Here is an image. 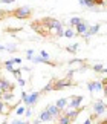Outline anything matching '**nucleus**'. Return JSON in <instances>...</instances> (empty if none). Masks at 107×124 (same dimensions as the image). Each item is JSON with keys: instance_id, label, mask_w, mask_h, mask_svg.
Segmentation results:
<instances>
[{"instance_id": "1", "label": "nucleus", "mask_w": 107, "mask_h": 124, "mask_svg": "<svg viewBox=\"0 0 107 124\" xmlns=\"http://www.w3.org/2000/svg\"><path fill=\"white\" fill-rule=\"evenodd\" d=\"M11 16H14L15 18H20V20H26L32 16V9L29 6H20L17 9H14V11H9Z\"/></svg>"}, {"instance_id": "2", "label": "nucleus", "mask_w": 107, "mask_h": 124, "mask_svg": "<svg viewBox=\"0 0 107 124\" xmlns=\"http://www.w3.org/2000/svg\"><path fill=\"white\" fill-rule=\"evenodd\" d=\"M31 28H32L34 31H37L40 35H43V37H49V28L43 25L41 20H35V22H32V23H31Z\"/></svg>"}, {"instance_id": "3", "label": "nucleus", "mask_w": 107, "mask_h": 124, "mask_svg": "<svg viewBox=\"0 0 107 124\" xmlns=\"http://www.w3.org/2000/svg\"><path fill=\"white\" fill-rule=\"evenodd\" d=\"M67 86H69V87H74V81L70 80V77H66L63 80H55L54 90H63V89H66Z\"/></svg>"}, {"instance_id": "4", "label": "nucleus", "mask_w": 107, "mask_h": 124, "mask_svg": "<svg viewBox=\"0 0 107 124\" xmlns=\"http://www.w3.org/2000/svg\"><path fill=\"white\" fill-rule=\"evenodd\" d=\"M106 112H107L106 103L103 101V100H96V101L93 103V113L96 116H99V115H104Z\"/></svg>"}, {"instance_id": "5", "label": "nucleus", "mask_w": 107, "mask_h": 124, "mask_svg": "<svg viewBox=\"0 0 107 124\" xmlns=\"http://www.w3.org/2000/svg\"><path fill=\"white\" fill-rule=\"evenodd\" d=\"M40 95H41L40 92H31V93H28V97H26V100L23 103L31 107V106H34V104L38 101V97H40Z\"/></svg>"}, {"instance_id": "6", "label": "nucleus", "mask_w": 107, "mask_h": 124, "mask_svg": "<svg viewBox=\"0 0 107 124\" xmlns=\"http://www.w3.org/2000/svg\"><path fill=\"white\" fill-rule=\"evenodd\" d=\"M63 34H64V28H63V25H58V26H52L49 28V37H63Z\"/></svg>"}, {"instance_id": "7", "label": "nucleus", "mask_w": 107, "mask_h": 124, "mask_svg": "<svg viewBox=\"0 0 107 124\" xmlns=\"http://www.w3.org/2000/svg\"><path fill=\"white\" fill-rule=\"evenodd\" d=\"M41 20V23L45 26H47V28H52V26H58V25H61V22L60 20H57V18H54V17H43V18H40Z\"/></svg>"}, {"instance_id": "8", "label": "nucleus", "mask_w": 107, "mask_h": 124, "mask_svg": "<svg viewBox=\"0 0 107 124\" xmlns=\"http://www.w3.org/2000/svg\"><path fill=\"white\" fill-rule=\"evenodd\" d=\"M81 112H83V107H76L75 110H66V109H63V113H64L66 116H69L70 120H72V123L76 120V116H78Z\"/></svg>"}, {"instance_id": "9", "label": "nucleus", "mask_w": 107, "mask_h": 124, "mask_svg": "<svg viewBox=\"0 0 107 124\" xmlns=\"http://www.w3.org/2000/svg\"><path fill=\"white\" fill-rule=\"evenodd\" d=\"M75 29H76V32H75L76 35H80V34L83 35V34H84V32H86L87 29H89V25H87V23H86L84 20H81V22L78 23V25L75 26Z\"/></svg>"}, {"instance_id": "10", "label": "nucleus", "mask_w": 107, "mask_h": 124, "mask_svg": "<svg viewBox=\"0 0 107 124\" xmlns=\"http://www.w3.org/2000/svg\"><path fill=\"white\" fill-rule=\"evenodd\" d=\"M81 103H83V97H81V95H75V97H72V100H70L69 107L76 109V107H80V106H81Z\"/></svg>"}, {"instance_id": "11", "label": "nucleus", "mask_w": 107, "mask_h": 124, "mask_svg": "<svg viewBox=\"0 0 107 124\" xmlns=\"http://www.w3.org/2000/svg\"><path fill=\"white\" fill-rule=\"evenodd\" d=\"M87 89H89V92H96V90H103V86H101V81H89L87 84Z\"/></svg>"}, {"instance_id": "12", "label": "nucleus", "mask_w": 107, "mask_h": 124, "mask_svg": "<svg viewBox=\"0 0 107 124\" xmlns=\"http://www.w3.org/2000/svg\"><path fill=\"white\" fill-rule=\"evenodd\" d=\"M47 110H49V113L52 115L54 120H55V118H58V116L61 115V112H63L61 109H58V107L55 106V104H51V106H47Z\"/></svg>"}, {"instance_id": "13", "label": "nucleus", "mask_w": 107, "mask_h": 124, "mask_svg": "<svg viewBox=\"0 0 107 124\" xmlns=\"http://www.w3.org/2000/svg\"><path fill=\"white\" fill-rule=\"evenodd\" d=\"M0 89H2L3 92H6V90H12L14 84H11L6 78H0Z\"/></svg>"}, {"instance_id": "14", "label": "nucleus", "mask_w": 107, "mask_h": 124, "mask_svg": "<svg viewBox=\"0 0 107 124\" xmlns=\"http://www.w3.org/2000/svg\"><path fill=\"white\" fill-rule=\"evenodd\" d=\"M0 100L5 103H9V101H12L14 100V93H12V90H6V92H3L2 93V97H0Z\"/></svg>"}, {"instance_id": "15", "label": "nucleus", "mask_w": 107, "mask_h": 124, "mask_svg": "<svg viewBox=\"0 0 107 124\" xmlns=\"http://www.w3.org/2000/svg\"><path fill=\"white\" fill-rule=\"evenodd\" d=\"M38 120H40L41 123L43 121H51V120H54V118H52V115H51V113H49V110H47V109H46V110H43L41 113H40V118H38Z\"/></svg>"}, {"instance_id": "16", "label": "nucleus", "mask_w": 107, "mask_h": 124, "mask_svg": "<svg viewBox=\"0 0 107 124\" xmlns=\"http://www.w3.org/2000/svg\"><path fill=\"white\" fill-rule=\"evenodd\" d=\"M55 106H57L58 109H61V110H63V109H66V106H67V98H60V100L55 103Z\"/></svg>"}, {"instance_id": "17", "label": "nucleus", "mask_w": 107, "mask_h": 124, "mask_svg": "<svg viewBox=\"0 0 107 124\" xmlns=\"http://www.w3.org/2000/svg\"><path fill=\"white\" fill-rule=\"evenodd\" d=\"M54 84H55V80H51L49 84L45 86V87H43V90H41L40 93H47V92H51V90H54Z\"/></svg>"}, {"instance_id": "18", "label": "nucleus", "mask_w": 107, "mask_h": 124, "mask_svg": "<svg viewBox=\"0 0 107 124\" xmlns=\"http://www.w3.org/2000/svg\"><path fill=\"white\" fill-rule=\"evenodd\" d=\"M80 5H81V6H86V8H92V9L96 8L92 0H80Z\"/></svg>"}, {"instance_id": "19", "label": "nucleus", "mask_w": 107, "mask_h": 124, "mask_svg": "<svg viewBox=\"0 0 107 124\" xmlns=\"http://www.w3.org/2000/svg\"><path fill=\"white\" fill-rule=\"evenodd\" d=\"M0 113H3V115H6V113H9V106L6 107V103L0 100Z\"/></svg>"}, {"instance_id": "20", "label": "nucleus", "mask_w": 107, "mask_h": 124, "mask_svg": "<svg viewBox=\"0 0 107 124\" xmlns=\"http://www.w3.org/2000/svg\"><path fill=\"white\" fill-rule=\"evenodd\" d=\"M80 22H81V18H80V17H72V18H70V22H69V28H75Z\"/></svg>"}, {"instance_id": "21", "label": "nucleus", "mask_w": 107, "mask_h": 124, "mask_svg": "<svg viewBox=\"0 0 107 124\" xmlns=\"http://www.w3.org/2000/svg\"><path fill=\"white\" fill-rule=\"evenodd\" d=\"M99 29H101V25H95V26H90L87 31H89V34H90V35H93V34H96V32H98Z\"/></svg>"}, {"instance_id": "22", "label": "nucleus", "mask_w": 107, "mask_h": 124, "mask_svg": "<svg viewBox=\"0 0 107 124\" xmlns=\"http://www.w3.org/2000/svg\"><path fill=\"white\" fill-rule=\"evenodd\" d=\"M74 35H75V32L70 29H64V34H63V37H66V39H74Z\"/></svg>"}, {"instance_id": "23", "label": "nucleus", "mask_w": 107, "mask_h": 124, "mask_svg": "<svg viewBox=\"0 0 107 124\" xmlns=\"http://www.w3.org/2000/svg\"><path fill=\"white\" fill-rule=\"evenodd\" d=\"M92 2H93V5L96 8H98V6H106V5H107V0H92Z\"/></svg>"}, {"instance_id": "24", "label": "nucleus", "mask_w": 107, "mask_h": 124, "mask_svg": "<svg viewBox=\"0 0 107 124\" xmlns=\"http://www.w3.org/2000/svg\"><path fill=\"white\" fill-rule=\"evenodd\" d=\"M76 47H78V45L75 43V45H72V46H67V47H66V51H67V52H70V54H76Z\"/></svg>"}, {"instance_id": "25", "label": "nucleus", "mask_w": 107, "mask_h": 124, "mask_svg": "<svg viewBox=\"0 0 107 124\" xmlns=\"http://www.w3.org/2000/svg\"><path fill=\"white\" fill-rule=\"evenodd\" d=\"M101 86H103V92H104L106 98H107V78H103V80H101Z\"/></svg>"}, {"instance_id": "26", "label": "nucleus", "mask_w": 107, "mask_h": 124, "mask_svg": "<svg viewBox=\"0 0 107 124\" xmlns=\"http://www.w3.org/2000/svg\"><path fill=\"white\" fill-rule=\"evenodd\" d=\"M5 68H6L8 70H11V72H12V70H14V63H12V60H8L6 63H5Z\"/></svg>"}, {"instance_id": "27", "label": "nucleus", "mask_w": 107, "mask_h": 124, "mask_svg": "<svg viewBox=\"0 0 107 124\" xmlns=\"http://www.w3.org/2000/svg\"><path fill=\"white\" fill-rule=\"evenodd\" d=\"M95 70V72H103V69H104V66L103 64H93V68H92Z\"/></svg>"}, {"instance_id": "28", "label": "nucleus", "mask_w": 107, "mask_h": 124, "mask_svg": "<svg viewBox=\"0 0 107 124\" xmlns=\"http://www.w3.org/2000/svg\"><path fill=\"white\" fill-rule=\"evenodd\" d=\"M6 16H9V11H5V9H0V22L3 20Z\"/></svg>"}, {"instance_id": "29", "label": "nucleus", "mask_w": 107, "mask_h": 124, "mask_svg": "<svg viewBox=\"0 0 107 124\" xmlns=\"http://www.w3.org/2000/svg\"><path fill=\"white\" fill-rule=\"evenodd\" d=\"M5 49L9 51V52H14V51H17L15 49V45H8V46H5Z\"/></svg>"}, {"instance_id": "30", "label": "nucleus", "mask_w": 107, "mask_h": 124, "mask_svg": "<svg viewBox=\"0 0 107 124\" xmlns=\"http://www.w3.org/2000/svg\"><path fill=\"white\" fill-rule=\"evenodd\" d=\"M12 74L15 75L17 78H20V77H22V70H20V69H14V70H12Z\"/></svg>"}, {"instance_id": "31", "label": "nucleus", "mask_w": 107, "mask_h": 124, "mask_svg": "<svg viewBox=\"0 0 107 124\" xmlns=\"http://www.w3.org/2000/svg\"><path fill=\"white\" fill-rule=\"evenodd\" d=\"M25 110H26L25 107H18V109H17V115H18V116L23 115V113H25Z\"/></svg>"}, {"instance_id": "32", "label": "nucleus", "mask_w": 107, "mask_h": 124, "mask_svg": "<svg viewBox=\"0 0 107 124\" xmlns=\"http://www.w3.org/2000/svg\"><path fill=\"white\" fill-rule=\"evenodd\" d=\"M12 124H29L28 121H22V120H14Z\"/></svg>"}, {"instance_id": "33", "label": "nucleus", "mask_w": 107, "mask_h": 124, "mask_svg": "<svg viewBox=\"0 0 107 124\" xmlns=\"http://www.w3.org/2000/svg\"><path fill=\"white\" fill-rule=\"evenodd\" d=\"M12 63L14 64H22V58H12Z\"/></svg>"}, {"instance_id": "34", "label": "nucleus", "mask_w": 107, "mask_h": 124, "mask_svg": "<svg viewBox=\"0 0 107 124\" xmlns=\"http://www.w3.org/2000/svg\"><path fill=\"white\" fill-rule=\"evenodd\" d=\"M40 55L43 57V58H46V60L49 58V55H47V52H45V51H41V52H40Z\"/></svg>"}, {"instance_id": "35", "label": "nucleus", "mask_w": 107, "mask_h": 124, "mask_svg": "<svg viewBox=\"0 0 107 124\" xmlns=\"http://www.w3.org/2000/svg\"><path fill=\"white\" fill-rule=\"evenodd\" d=\"M15 0H0V3H14Z\"/></svg>"}, {"instance_id": "36", "label": "nucleus", "mask_w": 107, "mask_h": 124, "mask_svg": "<svg viewBox=\"0 0 107 124\" xmlns=\"http://www.w3.org/2000/svg\"><path fill=\"white\" fill-rule=\"evenodd\" d=\"M83 124H93V123H92V120H90V118H87V120H86L84 123H83Z\"/></svg>"}, {"instance_id": "37", "label": "nucleus", "mask_w": 107, "mask_h": 124, "mask_svg": "<svg viewBox=\"0 0 107 124\" xmlns=\"http://www.w3.org/2000/svg\"><path fill=\"white\" fill-rule=\"evenodd\" d=\"M26 97H28V93H26V92H23V93H22V100H23V101L26 100Z\"/></svg>"}, {"instance_id": "38", "label": "nucleus", "mask_w": 107, "mask_h": 124, "mask_svg": "<svg viewBox=\"0 0 107 124\" xmlns=\"http://www.w3.org/2000/svg\"><path fill=\"white\" fill-rule=\"evenodd\" d=\"M99 124H107V116L104 118V120H103V121H99Z\"/></svg>"}, {"instance_id": "39", "label": "nucleus", "mask_w": 107, "mask_h": 124, "mask_svg": "<svg viewBox=\"0 0 107 124\" xmlns=\"http://www.w3.org/2000/svg\"><path fill=\"white\" fill-rule=\"evenodd\" d=\"M0 51H6V49H5V46H3V45H0Z\"/></svg>"}, {"instance_id": "40", "label": "nucleus", "mask_w": 107, "mask_h": 124, "mask_svg": "<svg viewBox=\"0 0 107 124\" xmlns=\"http://www.w3.org/2000/svg\"><path fill=\"white\" fill-rule=\"evenodd\" d=\"M103 74H107V68H104V69H103Z\"/></svg>"}, {"instance_id": "41", "label": "nucleus", "mask_w": 107, "mask_h": 124, "mask_svg": "<svg viewBox=\"0 0 107 124\" xmlns=\"http://www.w3.org/2000/svg\"><path fill=\"white\" fill-rule=\"evenodd\" d=\"M2 93H3V90H2V89H0V97H2Z\"/></svg>"}, {"instance_id": "42", "label": "nucleus", "mask_w": 107, "mask_h": 124, "mask_svg": "<svg viewBox=\"0 0 107 124\" xmlns=\"http://www.w3.org/2000/svg\"><path fill=\"white\" fill-rule=\"evenodd\" d=\"M55 124H57V123H55Z\"/></svg>"}]
</instances>
